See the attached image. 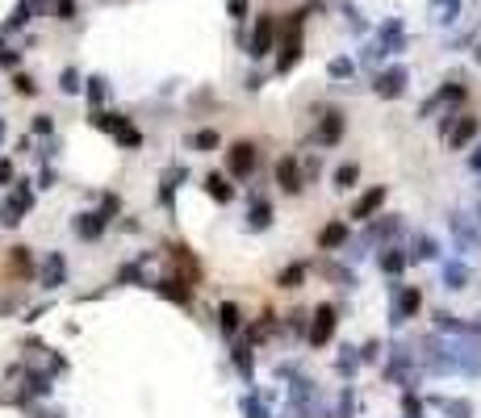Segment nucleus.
<instances>
[{
	"mask_svg": "<svg viewBox=\"0 0 481 418\" xmlns=\"http://www.w3.org/2000/svg\"><path fill=\"white\" fill-rule=\"evenodd\" d=\"M255 168H259V146L255 142H235L226 151V176L247 180V176H255Z\"/></svg>",
	"mask_w": 481,
	"mask_h": 418,
	"instance_id": "nucleus-1",
	"label": "nucleus"
},
{
	"mask_svg": "<svg viewBox=\"0 0 481 418\" xmlns=\"http://www.w3.org/2000/svg\"><path fill=\"white\" fill-rule=\"evenodd\" d=\"M272 46H277V17H272V13H259L255 34H251V42H247V55H251V59H268Z\"/></svg>",
	"mask_w": 481,
	"mask_h": 418,
	"instance_id": "nucleus-2",
	"label": "nucleus"
},
{
	"mask_svg": "<svg viewBox=\"0 0 481 418\" xmlns=\"http://www.w3.org/2000/svg\"><path fill=\"white\" fill-rule=\"evenodd\" d=\"M335 322H339V318H335V305H318V309H314V327H310V335H306L310 347H327L331 335H335Z\"/></svg>",
	"mask_w": 481,
	"mask_h": 418,
	"instance_id": "nucleus-3",
	"label": "nucleus"
},
{
	"mask_svg": "<svg viewBox=\"0 0 481 418\" xmlns=\"http://www.w3.org/2000/svg\"><path fill=\"white\" fill-rule=\"evenodd\" d=\"M406 80H410V72L398 63V67H385L377 80H372V92L377 96H385V100H398L402 92H406Z\"/></svg>",
	"mask_w": 481,
	"mask_h": 418,
	"instance_id": "nucleus-4",
	"label": "nucleus"
},
{
	"mask_svg": "<svg viewBox=\"0 0 481 418\" xmlns=\"http://www.w3.org/2000/svg\"><path fill=\"white\" fill-rule=\"evenodd\" d=\"M277 188H281V192H289V197H297V192L306 188L301 164L293 160V155H285V160H277Z\"/></svg>",
	"mask_w": 481,
	"mask_h": 418,
	"instance_id": "nucleus-5",
	"label": "nucleus"
},
{
	"mask_svg": "<svg viewBox=\"0 0 481 418\" xmlns=\"http://www.w3.org/2000/svg\"><path fill=\"white\" fill-rule=\"evenodd\" d=\"M147 289H151V293H159L164 301H172V305H189V301H193V285H184V280H176V276L151 280Z\"/></svg>",
	"mask_w": 481,
	"mask_h": 418,
	"instance_id": "nucleus-6",
	"label": "nucleus"
},
{
	"mask_svg": "<svg viewBox=\"0 0 481 418\" xmlns=\"http://www.w3.org/2000/svg\"><path fill=\"white\" fill-rule=\"evenodd\" d=\"M297 59H301V17H293V21H289V38L281 42V59H277V72H289Z\"/></svg>",
	"mask_w": 481,
	"mask_h": 418,
	"instance_id": "nucleus-7",
	"label": "nucleus"
},
{
	"mask_svg": "<svg viewBox=\"0 0 481 418\" xmlns=\"http://www.w3.org/2000/svg\"><path fill=\"white\" fill-rule=\"evenodd\" d=\"M63 280H67V259H63V251H50L46 264H42V272H38V285L42 289H59Z\"/></svg>",
	"mask_w": 481,
	"mask_h": 418,
	"instance_id": "nucleus-8",
	"label": "nucleus"
},
{
	"mask_svg": "<svg viewBox=\"0 0 481 418\" xmlns=\"http://www.w3.org/2000/svg\"><path fill=\"white\" fill-rule=\"evenodd\" d=\"M76 239H84V243H96L100 234H105V226H109V218L100 214V209H92V214H76Z\"/></svg>",
	"mask_w": 481,
	"mask_h": 418,
	"instance_id": "nucleus-9",
	"label": "nucleus"
},
{
	"mask_svg": "<svg viewBox=\"0 0 481 418\" xmlns=\"http://www.w3.org/2000/svg\"><path fill=\"white\" fill-rule=\"evenodd\" d=\"M50 381H55V373H38V368H25V377H21V402H30V397H46L50 389H55V385H50Z\"/></svg>",
	"mask_w": 481,
	"mask_h": 418,
	"instance_id": "nucleus-10",
	"label": "nucleus"
},
{
	"mask_svg": "<svg viewBox=\"0 0 481 418\" xmlns=\"http://www.w3.org/2000/svg\"><path fill=\"white\" fill-rule=\"evenodd\" d=\"M381 201H385V184H377V188H368L356 205H352V218L356 222H372V214L381 209Z\"/></svg>",
	"mask_w": 481,
	"mask_h": 418,
	"instance_id": "nucleus-11",
	"label": "nucleus"
},
{
	"mask_svg": "<svg viewBox=\"0 0 481 418\" xmlns=\"http://www.w3.org/2000/svg\"><path fill=\"white\" fill-rule=\"evenodd\" d=\"M418 305H423V293H418V289H402L398 301H394V318H389V322L402 327L406 318H414V314H418Z\"/></svg>",
	"mask_w": 481,
	"mask_h": 418,
	"instance_id": "nucleus-12",
	"label": "nucleus"
},
{
	"mask_svg": "<svg viewBox=\"0 0 481 418\" xmlns=\"http://www.w3.org/2000/svg\"><path fill=\"white\" fill-rule=\"evenodd\" d=\"M323 146H335L339 138H343V113L339 109H331V113H323V122H318V134H314Z\"/></svg>",
	"mask_w": 481,
	"mask_h": 418,
	"instance_id": "nucleus-13",
	"label": "nucleus"
},
{
	"mask_svg": "<svg viewBox=\"0 0 481 418\" xmlns=\"http://www.w3.org/2000/svg\"><path fill=\"white\" fill-rule=\"evenodd\" d=\"M377 42H381V50H385V55H398V50L406 46V30H402V21H398V17H389V21L381 25Z\"/></svg>",
	"mask_w": 481,
	"mask_h": 418,
	"instance_id": "nucleus-14",
	"label": "nucleus"
},
{
	"mask_svg": "<svg viewBox=\"0 0 481 418\" xmlns=\"http://www.w3.org/2000/svg\"><path fill=\"white\" fill-rule=\"evenodd\" d=\"M272 226V205L264 197H251V209H247V230H268Z\"/></svg>",
	"mask_w": 481,
	"mask_h": 418,
	"instance_id": "nucleus-15",
	"label": "nucleus"
},
{
	"mask_svg": "<svg viewBox=\"0 0 481 418\" xmlns=\"http://www.w3.org/2000/svg\"><path fill=\"white\" fill-rule=\"evenodd\" d=\"M25 214H30V205H25L17 192H13L5 205H0V226H5V230H13V226H21V218H25Z\"/></svg>",
	"mask_w": 481,
	"mask_h": 418,
	"instance_id": "nucleus-16",
	"label": "nucleus"
},
{
	"mask_svg": "<svg viewBox=\"0 0 481 418\" xmlns=\"http://www.w3.org/2000/svg\"><path fill=\"white\" fill-rule=\"evenodd\" d=\"M205 192L218 201V205H231V201H235V184H226L222 172H209V176H205Z\"/></svg>",
	"mask_w": 481,
	"mask_h": 418,
	"instance_id": "nucleus-17",
	"label": "nucleus"
},
{
	"mask_svg": "<svg viewBox=\"0 0 481 418\" xmlns=\"http://www.w3.org/2000/svg\"><path fill=\"white\" fill-rule=\"evenodd\" d=\"M406 264H410V255H406L402 247H385V251H381V272H385V276H402Z\"/></svg>",
	"mask_w": 481,
	"mask_h": 418,
	"instance_id": "nucleus-18",
	"label": "nucleus"
},
{
	"mask_svg": "<svg viewBox=\"0 0 481 418\" xmlns=\"http://www.w3.org/2000/svg\"><path fill=\"white\" fill-rule=\"evenodd\" d=\"M231 364H235V373H239L243 381H251V377H255V364H251V343H235V347H231Z\"/></svg>",
	"mask_w": 481,
	"mask_h": 418,
	"instance_id": "nucleus-19",
	"label": "nucleus"
},
{
	"mask_svg": "<svg viewBox=\"0 0 481 418\" xmlns=\"http://www.w3.org/2000/svg\"><path fill=\"white\" fill-rule=\"evenodd\" d=\"M218 327H222V335H239L243 314H239V305H235V301H222V305H218Z\"/></svg>",
	"mask_w": 481,
	"mask_h": 418,
	"instance_id": "nucleus-20",
	"label": "nucleus"
},
{
	"mask_svg": "<svg viewBox=\"0 0 481 418\" xmlns=\"http://www.w3.org/2000/svg\"><path fill=\"white\" fill-rule=\"evenodd\" d=\"M84 92H88V104H92V109H100V104L109 100V80H105V76H88V80H84Z\"/></svg>",
	"mask_w": 481,
	"mask_h": 418,
	"instance_id": "nucleus-21",
	"label": "nucleus"
},
{
	"mask_svg": "<svg viewBox=\"0 0 481 418\" xmlns=\"http://www.w3.org/2000/svg\"><path fill=\"white\" fill-rule=\"evenodd\" d=\"M142 264H147V255H138V259H130V264H122V268H118V285H151V280L142 276Z\"/></svg>",
	"mask_w": 481,
	"mask_h": 418,
	"instance_id": "nucleus-22",
	"label": "nucleus"
},
{
	"mask_svg": "<svg viewBox=\"0 0 481 418\" xmlns=\"http://www.w3.org/2000/svg\"><path fill=\"white\" fill-rule=\"evenodd\" d=\"M469 138H477V118H460L456 130H448V146H456V151H460Z\"/></svg>",
	"mask_w": 481,
	"mask_h": 418,
	"instance_id": "nucleus-23",
	"label": "nucleus"
},
{
	"mask_svg": "<svg viewBox=\"0 0 481 418\" xmlns=\"http://www.w3.org/2000/svg\"><path fill=\"white\" fill-rule=\"evenodd\" d=\"M452 234H456V247H481V234H477L460 214H452Z\"/></svg>",
	"mask_w": 481,
	"mask_h": 418,
	"instance_id": "nucleus-24",
	"label": "nucleus"
},
{
	"mask_svg": "<svg viewBox=\"0 0 481 418\" xmlns=\"http://www.w3.org/2000/svg\"><path fill=\"white\" fill-rule=\"evenodd\" d=\"M348 243V226L343 222H331V226H323V230H318V247H343Z\"/></svg>",
	"mask_w": 481,
	"mask_h": 418,
	"instance_id": "nucleus-25",
	"label": "nucleus"
},
{
	"mask_svg": "<svg viewBox=\"0 0 481 418\" xmlns=\"http://www.w3.org/2000/svg\"><path fill=\"white\" fill-rule=\"evenodd\" d=\"M239 410H243V418H272V414H268V402H264L259 393H247V397L239 402Z\"/></svg>",
	"mask_w": 481,
	"mask_h": 418,
	"instance_id": "nucleus-26",
	"label": "nucleus"
},
{
	"mask_svg": "<svg viewBox=\"0 0 481 418\" xmlns=\"http://www.w3.org/2000/svg\"><path fill=\"white\" fill-rule=\"evenodd\" d=\"M189 146H193V151H218V146H222V134H218V130H197V134L189 138Z\"/></svg>",
	"mask_w": 481,
	"mask_h": 418,
	"instance_id": "nucleus-27",
	"label": "nucleus"
},
{
	"mask_svg": "<svg viewBox=\"0 0 481 418\" xmlns=\"http://www.w3.org/2000/svg\"><path fill=\"white\" fill-rule=\"evenodd\" d=\"M356 364H360V347H343L339 351V360H335V368H339V377H356Z\"/></svg>",
	"mask_w": 481,
	"mask_h": 418,
	"instance_id": "nucleus-28",
	"label": "nucleus"
},
{
	"mask_svg": "<svg viewBox=\"0 0 481 418\" xmlns=\"http://www.w3.org/2000/svg\"><path fill=\"white\" fill-rule=\"evenodd\" d=\"M301 280H306V264H289L277 276V289H301Z\"/></svg>",
	"mask_w": 481,
	"mask_h": 418,
	"instance_id": "nucleus-29",
	"label": "nucleus"
},
{
	"mask_svg": "<svg viewBox=\"0 0 481 418\" xmlns=\"http://www.w3.org/2000/svg\"><path fill=\"white\" fill-rule=\"evenodd\" d=\"M9 268L13 272H34V255H30V247H13V255H9Z\"/></svg>",
	"mask_w": 481,
	"mask_h": 418,
	"instance_id": "nucleus-30",
	"label": "nucleus"
},
{
	"mask_svg": "<svg viewBox=\"0 0 481 418\" xmlns=\"http://www.w3.org/2000/svg\"><path fill=\"white\" fill-rule=\"evenodd\" d=\"M114 138H118V146H130V151H138V146H142V134L130 126V118L118 126V134H114Z\"/></svg>",
	"mask_w": 481,
	"mask_h": 418,
	"instance_id": "nucleus-31",
	"label": "nucleus"
},
{
	"mask_svg": "<svg viewBox=\"0 0 481 418\" xmlns=\"http://www.w3.org/2000/svg\"><path fill=\"white\" fill-rule=\"evenodd\" d=\"M460 5H464V0H431V9H440V21L444 25H452L460 17Z\"/></svg>",
	"mask_w": 481,
	"mask_h": 418,
	"instance_id": "nucleus-32",
	"label": "nucleus"
},
{
	"mask_svg": "<svg viewBox=\"0 0 481 418\" xmlns=\"http://www.w3.org/2000/svg\"><path fill=\"white\" fill-rule=\"evenodd\" d=\"M356 180H360V164H343V168H335V188H356Z\"/></svg>",
	"mask_w": 481,
	"mask_h": 418,
	"instance_id": "nucleus-33",
	"label": "nucleus"
},
{
	"mask_svg": "<svg viewBox=\"0 0 481 418\" xmlns=\"http://www.w3.org/2000/svg\"><path fill=\"white\" fill-rule=\"evenodd\" d=\"M464 280H469V268L464 264H448L444 268V285L448 289H464Z\"/></svg>",
	"mask_w": 481,
	"mask_h": 418,
	"instance_id": "nucleus-34",
	"label": "nucleus"
},
{
	"mask_svg": "<svg viewBox=\"0 0 481 418\" xmlns=\"http://www.w3.org/2000/svg\"><path fill=\"white\" fill-rule=\"evenodd\" d=\"M84 84H80V72L76 67H63V76H59V92H67V96H76Z\"/></svg>",
	"mask_w": 481,
	"mask_h": 418,
	"instance_id": "nucleus-35",
	"label": "nucleus"
},
{
	"mask_svg": "<svg viewBox=\"0 0 481 418\" xmlns=\"http://www.w3.org/2000/svg\"><path fill=\"white\" fill-rule=\"evenodd\" d=\"M436 255H440V247H436V239H427V234H423V239L414 243V251H410V259H436Z\"/></svg>",
	"mask_w": 481,
	"mask_h": 418,
	"instance_id": "nucleus-36",
	"label": "nucleus"
},
{
	"mask_svg": "<svg viewBox=\"0 0 481 418\" xmlns=\"http://www.w3.org/2000/svg\"><path fill=\"white\" fill-rule=\"evenodd\" d=\"M352 414H356V393H352V389H343V393H339V406H335V414H331V418H352Z\"/></svg>",
	"mask_w": 481,
	"mask_h": 418,
	"instance_id": "nucleus-37",
	"label": "nucleus"
},
{
	"mask_svg": "<svg viewBox=\"0 0 481 418\" xmlns=\"http://www.w3.org/2000/svg\"><path fill=\"white\" fill-rule=\"evenodd\" d=\"M50 13H55L59 21H76V0H55V5H50Z\"/></svg>",
	"mask_w": 481,
	"mask_h": 418,
	"instance_id": "nucleus-38",
	"label": "nucleus"
},
{
	"mask_svg": "<svg viewBox=\"0 0 481 418\" xmlns=\"http://www.w3.org/2000/svg\"><path fill=\"white\" fill-rule=\"evenodd\" d=\"M327 72H331L335 80H348L356 67H352V59H331V63H327Z\"/></svg>",
	"mask_w": 481,
	"mask_h": 418,
	"instance_id": "nucleus-39",
	"label": "nucleus"
},
{
	"mask_svg": "<svg viewBox=\"0 0 481 418\" xmlns=\"http://www.w3.org/2000/svg\"><path fill=\"white\" fill-rule=\"evenodd\" d=\"M96 209H100V214H105V218H118V209H122V201H118V197H114V192H105V197H100V205H96Z\"/></svg>",
	"mask_w": 481,
	"mask_h": 418,
	"instance_id": "nucleus-40",
	"label": "nucleus"
},
{
	"mask_svg": "<svg viewBox=\"0 0 481 418\" xmlns=\"http://www.w3.org/2000/svg\"><path fill=\"white\" fill-rule=\"evenodd\" d=\"M17 63H21V55H17L13 46H5V42H0V67H17Z\"/></svg>",
	"mask_w": 481,
	"mask_h": 418,
	"instance_id": "nucleus-41",
	"label": "nucleus"
},
{
	"mask_svg": "<svg viewBox=\"0 0 481 418\" xmlns=\"http://www.w3.org/2000/svg\"><path fill=\"white\" fill-rule=\"evenodd\" d=\"M50 130H55V122H50V113H38V118H34V134H42V138H46Z\"/></svg>",
	"mask_w": 481,
	"mask_h": 418,
	"instance_id": "nucleus-42",
	"label": "nucleus"
},
{
	"mask_svg": "<svg viewBox=\"0 0 481 418\" xmlns=\"http://www.w3.org/2000/svg\"><path fill=\"white\" fill-rule=\"evenodd\" d=\"M13 88H17L21 96H34V92H38V84H34L30 76H17V80H13Z\"/></svg>",
	"mask_w": 481,
	"mask_h": 418,
	"instance_id": "nucleus-43",
	"label": "nucleus"
},
{
	"mask_svg": "<svg viewBox=\"0 0 481 418\" xmlns=\"http://www.w3.org/2000/svg\"><path fill=\"white\" fill-rule=\"evenodd\" d=\"M285 331H289V335H301V331H306V314H289Z\"/></svg>",
	"mask_w": 481,
	"mask_h": 418,
	"instance_id": "nucleus-44",
	"label": "nucleus"
},
{
	"mask_svg": "<svg viewBox=\"0 0 481 418\" xmlns=\"http://www.w3.org/2000/svg\"><path fill=\"white\" fill-rule=\"evenodd\" d=\"M13 192H17V197H21V201L34 209V188H30V180H17V188H13Z\"/></svg>",
	"mask_w": 481,
	"mask_h": 418,
	"instance_id": "nucleus-45",
	"label": "nucleus"
},
{
	"mask_svg": "<svg viewBox=\"0 0 481 418\" xmlns=\"http://www.w3.org/2000/svg\"><path fill=\"white\" fill-rule=\"evenodd\" d=\"M402 410H406L410 418H418V414H423V406H418V397H410V393L402 397Z\"/></svg>",
	"mask_w": 481,
	"mask_h": 418,
	"instance_id": "nucleus-46",
	"label": "nucleus"
},
{
	"mask_svg": "<svg viewBox=\"0 0 481 418\" xmlns=\"http://www.w3.org/2000/svg\"><path fill=\"white\" fill-rule=\"evenodd\" d=\"M377 355H381V343H377V339L360 347V360H377Z\"/></svg>",
	"mask_w": 481,
	"mask_h": 418,
	"instance_id": "nucleus-47",
	"label": "nucleus"
},
{
	"mask_svg": "<svg viewBox=\"0 0 481 418\" xmlns=\"http://www.w3.org/2000/svg\"><path fill=\"white\" fill-rule=\"evenodd\" d=\"M0 184H13V164L0 160Z\"/></svg>",
	"mask_w": 481,
	"mask_h": 418,
	"instance_id": "nucleus-48",
	"label": "nucleus"
},
{
	"mask_svg": "<svg viewBox=\"0 0 481 418\" xmlns=\"http://www.w3.org/2000/svg\"><path fill=\"white\" fill-rule=\"evenodd\" d=\"M231 17H235V21L247 17V5H243V0H231Z\"/></svg>",
	"mask_w": 481,
	"mask_h": 418,
	"instance_id": "nucleus-49",
	"label": "nucleus"
},
{
	"mask_svg": "<svg viewBox=\"0 0 481 418\" xmlns=\"http://www.w3.org/2000/svg\"><path fill=\"white\" fill-rule=\"evenodd\" d=\"M38 180H42V188H50V184H55V168H50V164H46V168H42V176H38Z\"/></svg>",
	"mask_w": 481,
	"mask_h": 418,
	"instance_id": "nucleus-50",
	"label": "nucleus"
},
{
	"mask_svg": "<svg viewBox=\"0 0 481 418\" xmlns=\"http://www.w3.org/2000/svg\"><path fill=\"white\" fill-rule=\"evenodd\" d=\"M247 88H251V92H255V88H264V76H259V72H251V76H247Z\"/></svg>",
	"mask_w": 481,
	"mask_h": 418,
	"instance_id": "nucleus-51",
	"label": "nucleus"
},
{
	"mask_svg": "<svg viewBox=\"0 0 481 418\" xmlns=\"http://www.w3.org/2000/svg\"><path fill=\"white\" fill-rule=\"evenodd\" d=\"M30 418H63V414H50V410H30Z\"/></svg>",
	"mask_w": 481,
	"mask_h": 418,
	"instance_id": "nucleus-52",
	"label": "nucleus"
},
{
	"mask_svg": "<svg viewBox=\"0 0 481 418\" xmlns=\"http://www.w3.org/2000/svg\"><path fill=\"white\" fill-rule=\"evenodd\" d=\"M469 168H473V172H481V146H477V155L469 160Z\"/></svg>",
	"mask_w": 481,
	"mask_h": 418,
	"instance_id": "nucleus-53",
	"label": "nucleus"
},
{
	"mask_svg": "<svg viewBox=\"0 0 481 418\" xmlns=\"http://www.w3.org/2000/svg\"><path fill=\"white\" fill-rule=\"evenodd\" d=\"M5 134H9V126H5V118H0V142H5Z\"/></svg>",
	"mask_w": 481,
	"mask_h": 418,
	"instance_id": "nucleus-54",
	"label": "nucleus"
}]
</instances>
